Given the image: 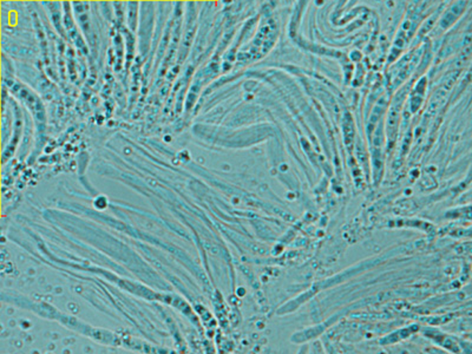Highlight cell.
I'll return each mask as SVG.
<instances>
[{
	"mask_svg": "<svg viewBox=\"0 0 472 354\" xmlns=\"http://www.w3.org/2000/svg\"><path fill=\"white\" fill-rule=\"evenodd\" d=\"M137 8H138L137 0H129L128 23L131 26L132 30H135V28H136Z\"/></svg>",
	"mask_w": 472,
	"mask_h": 354,
	"instance_id": "cell-1",
	"label": "cell"
}]
</instances>
